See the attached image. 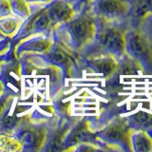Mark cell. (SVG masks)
Listing matches in <instances>:
<instances>
[{
  "label": "cell",
  "instance_id": "obj_1",
  "mask_svg": "<svg viewBox=\"0 0 152 152\" xmlns=\"http://www.w3.org/2000/svg\"><path fill=\"white\" fill-rule=\"evenodd\" d=\"M98 25L99 19L88 5L70 20L56 26L52 31V37L77 53L93 44Z\"/></svg>",
  "mask_w": 152,
  "mask_h": 152
},
{
  "label": "cell",
  "instance_id": "obj_2",
  "mask_svg": "<svg viewBox=\"0 0 152 152\" xmlns=\"http://www.w3.org/2000/svg\"><path fill=\"white\" fill-rule=\"evenodd\" d=\"M98 30L93 43L104 53L113 57H121L126 53V35L123 30L113 22L99 20Z\"/></svg>",
  "mask_w": 152,
  "mask_h": 152
},
{
  "label": "cell",
  "instance_id": "obj_3",
  "mask_svg": "<svg viewBox=\"0 0 152 152\" xmlns=\"http://www.w3.org/2000/svg\"><path fill=\"white\" fill-rule=\"evenodd\" d=\"M13 137L23 150H39L46 144L49 133L43 124H30L18 126L13 133Z\"/></svg>",
  "mask_w": 152,
  "mask_h": 152
},
{
  "label": "cell",
  "instance_id": "obj_4",
  "mask_svg": "<svg viewBox=\"0 0 152 152\" xmlns=\"http://www.w3.org/2000/svg\"><path fill=\"white\" fill-rule=\"evenodd\" d=\"M74 53L76 52L54 40V43L50 49L45 53L40 54L39 56H41L45 62L50 65L62 69L65 74L71 76L75 73V69L77 66Z\"/></svg>",
  "mask_w": 152,
  "mask_h": 152
},
{
  "label": "cell",
  "instance_id": "obj_5",
  "mask_svg": "<svg viewBox=\"0 0 152 152\" xmlns=\"http://www.w3.org/2000/svg\"><path fill=\"white\" fill-rule=\"evenodd\" d=\"M90 10L99 20L114 22L126 16L130 5L126 0H93Z\"/></svg>",
  "mask_w": 152,
  "mask_h": 152
},
{
  "label": "cell",
  "instance_id": "obj_6",
  "mask_svg": "<svg viewBox=\"0 0 152 152\" xmlns=\"http://www.w3.org/2000/svg\"><path fill=\"white\" fill-rule=\"evenodd\" d=\"M84 7L81 0H51L46 5L47 12L54 27L70 20Z\"/></svg>",
  "mask_w": 152,
  "mask_h": 152
},
{
  "label": "cell",
  "instance_id": "obj_7",
  "mask_svg": "<svg viewBox=\"0 0 152 152\" xmlns=\"http://www.w3.org/2000/svg\"><path fill=\"white\" fill-rule=\"evenodd\" d=\"M53 43L54 38L52 37V35H31L18 42L15 52L18 55H40L45 53Z\"/></svg>",
  "mask_w": 152,
  "mask_h": 152
},
{
  "label": "cell",
  "instance_id": "obj_8",
  "mask_svg": "<svg viewBox=\"0 0 152 152\" xmlns=\"http://www.w3.org/2000/svg\"><path fill=\"white\" fill-rule=\"evenodd\" d=\"M126 51L140 60H146L150 56V50L146 40L137 32L130 33L128 37L126 36Z\"/></svg>",
  "mask_w": 152,
  "mask_h": 152
},
{
  "label": "cell",
  "instance_id": "obj_9",
  "mask_svg": "<svg viewBox=\"0 0 152 152\" xmlns=\"http://www.w3.org/2000/svg\"><path fill=\"white\" fill-rule=\"evenodd\" d=\"M88 64L96 72L104 76L111 75L118 66L116 60L110 55H101L88 59Z\"/></svg>",
  "mask_w": 152,
  "mask_h": 152
},
{
  "label": "cell",
  "instance_id": "obj_10",
  "mask_svg": "<svg viewBox=\"0 0 152 152\" xmlns=\"http://www.w3.org/2000/svg\"><path fill=\"white\" fill-rule=\"evenodd\" d=\"M24 19L14 14L0 17V33L6 38H12L16 35Z\"/></svg>",
  "mask_w": 152,
  "mask_h": 152
},
{
  "label": "cell",
  "instance_id": "obj_11",
  "mask_svg": "<svg viewBox=\"0 0 152 152\" xmlns=\"http://www.w3.org/2000/svg\"><path fill=\"white\" fill-rule=\"evenodd\" d=\"M12 14L25 19L30 16L32 10L26 0H10Z\"/></svg>",
  "mask_w": 152,
  "mask_h": 152
},
{
  "label": "cell",
  "instance_id": "obj_12",
  "mask_svg": "<svg viewBox=\"0 0 152 152\" xmlns=\"http://www.w3.org/2000/svg\"><path fill=\"white\" fill-rule=\"evenodd\" d=\"M134 14L138 18H145L152 14V0H137Z\"/></svg>",
  "mask_w": 152,
  "mask_h": 152
},
{
  "label": "cell",
  "instance_id": "obj_13",
  "mask_svg": "<svg viewBox=\"0 0 152 152\" xmlns=\"http://www.w3.org/2000/svg\"><path fill=\"white\" fill-rule=\"evenodd\" d=\"M124 135H125V133H124L123 128L121 129V127H118V126L109 127L104 133V139L108 140L109 142L122 141Z\"/></svg>",
  "mask_w": 152,
  "mask_h": 152
},
{
  "label": "cell",
  "instance_id": "obj_14",
  "mask_svg": "<svg viewBox=\"0 0 152 152\" xmlns=\"http://www.w3.org/2000/svg\"><path fill=\"white\" fill-rule=\"evenodd\" d=\"M12 14L10 0H0V17Z\"/></svg>",
  "mask_w": 152,
  "mask_h": 152
},
{
  "label": "cell",
  "instance_id": "obj_15",
  "mask_svg": "<svg viewBox=\"0 0 152 152\" xmlns=\"http://www.w3.org/2000/svg\"><path fill=\"white\" fill-rule=\"evenodd\" d=\"M136 142H137V145L139 146V149L142 147V150H149L150 147H148L149 145V141H148V138L145 137L144 134H141V135H138L136 138Z\"/></svg>",
  "mask_w": 152,
  "mask_h": 152
},
{
  "label": "cell",
  "instance_id": "obj_16",
  "mask_svg": "<svg viewBox=\"0 0 152 152\" xmlns=\"http://www.w3.org/2000/svg\"><path fill=\"white\" fill-rule=\"evenodd\" d=\"M26 1L28 3V5H30L31 10L33 11L35 8L42 7V6H45L47 4H49L51 0H26Z\"/></svg>",
  "mask_w": 152,
  "mask_h": 152
},
{
  "label": "cell",
  "instance_id": "obj_17",
  "mask_svg": "<svg viewBox=\"0 0 152 152\" xmlns=\"http://www.w3.org/2000/svg\"><path fill=\"white\" fill-rule=\"evenodd\" d=\"M9 53H10V50L6 51V52H3V53H0V71L2 69V66L3 65L6 63L7 61H9Z\"/></svg>",
  "mask_w": 152,
  "mask_h": 152
},
{
  "label": "cell",
  "instance_id": "obj_18",
  "mask_svg": "<svg viewBox=\"0 0 152 152\" xmlns=\"http://www.w3.org/2000/svg\"><path fill=\"white\" fill-rule=\"evenodd\" d=\"M92 1H93V0H81V2L83 3L84 6H88V5H89Z\"/></svg>",
  "mask_w": 152,
  "mask_h": 152
},
{
  "label": "cell",
  "instance_id": "obj_19",
  "mask_svg": "<svg viewBox=\"0 0 152 152\" xmlns=\"http://www.w3.org/2000/svg\"><path fill=\"white\" fill-rule=\"evenodd\" d=\"M3 92H4V85L1 81H0V97L3 95Z\"/></svg>",
  "mask_w": 152,
  "mask_h": 152
},
{
  "label": "cell",
  "instance_id": "obj_20",
  "mask_svg": "<svg viewBox=\"0 0 152 152\" xmlns=\"http://www.w3.org/2000/svg\"><path fill=\"white\" fill-rule=\"evenodd\" d=\"M5 38H6V37H5L4 35H2V34H1V33H0V42H1L2 40H4V39H5Z\"/></svg>",
  "mask_w": 152,
  "mask_h": 152
}]
</instances>
